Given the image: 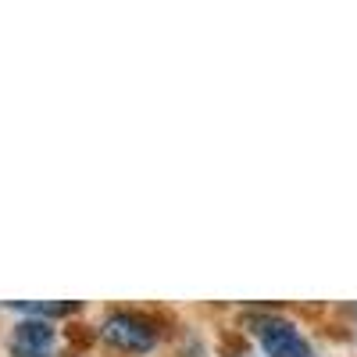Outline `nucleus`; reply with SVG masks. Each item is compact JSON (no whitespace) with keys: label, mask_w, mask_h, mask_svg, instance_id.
Here are the masks:
<instances>
[{"label":"nucleus","mask_w":357,"mask_h":357,"mask_svg":"<svg viewBox=\"0 0 357 357\" xmlns=\"http://www.w3.org/2000/svg\"><path fill=\"white\" fill-rule=\"evenodd\" d=\"M247 329L257 336L268 357H311V347L301 336V329L279 314H250Z\"/></svg>","instance_id":"nucleus-1"},{"label":"nucleus","mask_w":357,"mask_h":357,"mask_svg":"<svg viewBox=\"0 0 357 357\" xmlns=\"http://www.w3.org/2000/svg\"><path fill=\"white\" fill-rule=\"evenodd\" d=\"M104 340L118 350H129V354H146L154 343H158V329L151 318L143 314H132V311H114L107 314L104 321Z\"/></svg>","instance_id":"nucleus-2"},{"label":"nucleus","mask_w":357,"mask_h":357,"mask_svg":"<svg viewBox=\"0 0 357 357\" xmlns=\"http://www.w3.org/2000/svg\"><path fill=\"white\" fill-rule=\"evenodd\" d=\"M15 357H57V329L43 318H22L11 336Z\"/></svg>","instance_id":"nucleus-3"},{"label":"nucleus","mask_w":357,"mask_h":357,"mask_svg":"<svg viewBox=\"0 0 357 357\" xmlns=\"http://www.w3.org/2000/svg\"><path fill=\"white\" fill-rule=\"evenodd\" d=\"M15 311H22V314H29V318H43V321H50V318H65V314H75L79 311V304L75 301H15L11 304Z\"/></svg>","instance_id":"nucleus-4"},{"label":"nucleus","mask_w":357,"mask_h":357,"mask_svg":"<svg viewBox=\"0 0 357 357\" xmlns=\"http://www.w3.org/2000/svg\"><path fill=\"white\" fill-rule=\"evenodd\" d=\"M311 357H314V354H311Z\"/></svg>","instance_id":"nucleus-5"}]
</instances>
